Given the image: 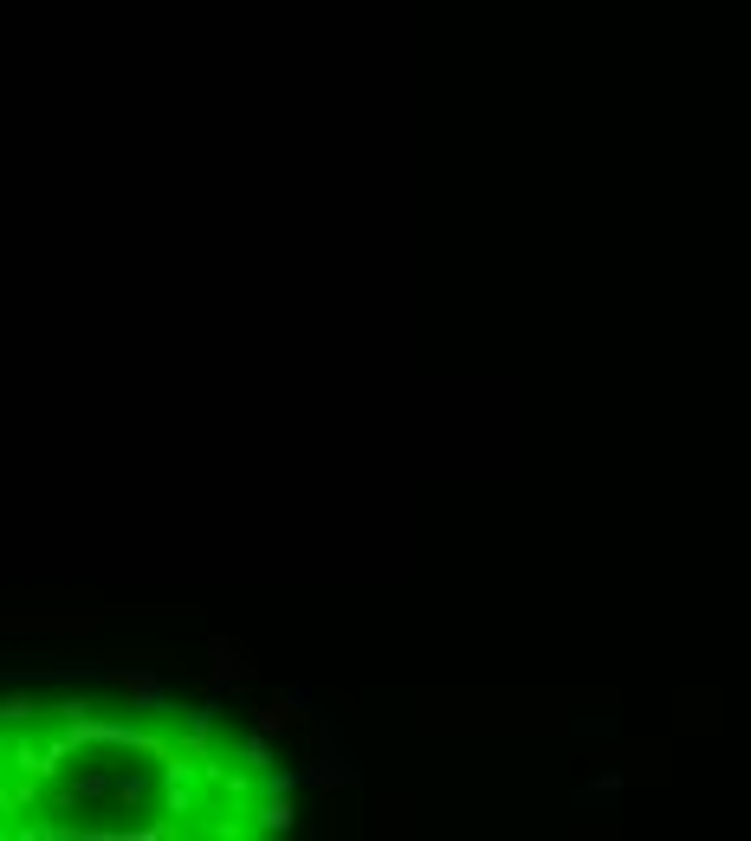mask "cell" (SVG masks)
<instances>
[{
  "label": "cell",
  "instance_id": "cell-1",
  "mask_svg": "<svg viewBox=\"0 0 751 841\" xmlns=\"http://www.w3.org/2000/svg\"><path fill=\"white\" fill-rule=\"evenodd\" d=\"M156 706H169L156 673H117V712H156Z\"/></svg>",
  "mask_w": 751,
  "mask_h": 841
},
{
  "label": "cell",
  "instance_id": "cell-2",
  "mask_svg": "<svg viewBox=\"0 0 751 841\" xmlns=\"http://www.w3.org/2000/svg\"><path fill=\"white\" fill-rule=\"evenodd\" d=\"M247 673H253V667H247V660H240V647H234V641H214V680H221V686L234 680V686H240V680H247Z\"/></svg>",
  "mask_w": 751,
  "mask_h": 841
},
{
  "label": "cell",
  "instance_id": "cell-3",
  "mask_svg": "<svg viewBox=\"0 0 751 841\" xmlns=\"http://www.w3.org/2000/svg\"><path fill=\"white\" fill-rule=\"evenodd\" d=\"M298 712H292V699H272L266 712H259V732H279V725H292Z\"/></svg>",
  "mask_w": 751,
  "mask_h": 841
}]
</instances>
